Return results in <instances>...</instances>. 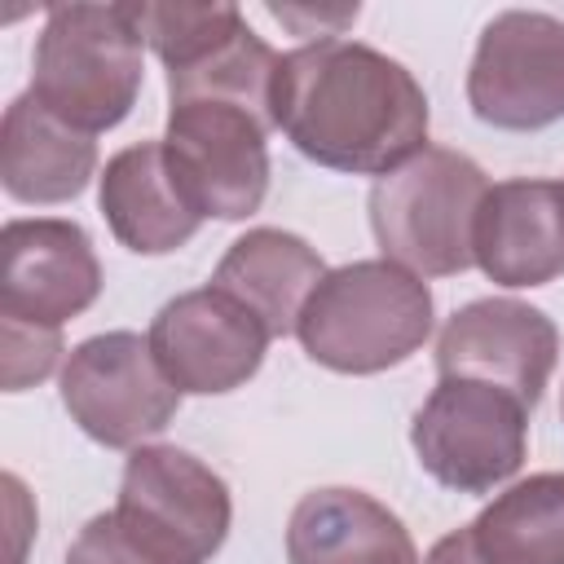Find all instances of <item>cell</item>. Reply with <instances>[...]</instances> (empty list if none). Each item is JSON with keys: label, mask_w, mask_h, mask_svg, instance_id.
Here are the masks:
<instances>
[{"label": "cell", "mask_w": 564, "mask_h": 564, "mask_svg": "<svg viewBox=\"0 0 564 564\" xmlns=\"http://www.w3.org/2000/svg\"><path fill=\"white\" fill-rule=\"evenodd\" d=\"M150 348L163 375L194 397H220L242 388L269 348L264 322L220 286H198L167 300L150 322Z\"/></svg>", "instance_id": "obj_10"}, {"label": "cell", "mask_w": 564, "mask_h": 564, "mask_svg": "<svg viewBox=\"0 0 564 564\" xmlns=\"http://www.w3.org/2000/svg\"><path fill=\"white\" fill-rule=\"evenodd\" d=\"M181 388L163 375L150 339L137 330H106L66 352L62 366V405L106 449H141L159 436L176 410Z\"/></svg>", "instance_id": "obj_6"}, {"label": "cell", "mask_w": 564, "mask_h": 564, "mask_svg": "<svg viewBox=\"0 0 564 564\" xmlns=\"http://www.w3.org/2000/svg\"><path fill=\"white\" fill-rule=\"evenodd\" d=\"M273 115L317 167L388 176L427 150V93L388 53L326 35L282 57Z\"/></svg>", "instance_id": "obj_1"}, {"label": "cell", "mask_w": 564, "mask_h": 564, "mask_svg": "<svg viewBox=\"0 0 564 564\" xmlns=\"http://www.w3.org/2000/svg\"><path fill=\"white\" fill-rule=\"evenodd\" d=\"M295 335L335 375H379L410 361L432 335V291L397 260H352L326 269Z\"/></svg>", "instance_id": "obj_2"}, {"label": "cell", "mask_w": 564, "mask_h": 564, "mask_svg": "<svg viewBox=\"0 0 564 564\" xmlns=\"http://www.w3.org/2000/svg\"><path fill=\"white\" fill-rule=\"evenodd\" d=\"M97 172V141L53 110H44L31 93L13 97L0 123V185L18 203H70Z\"/></svg>", "instance_id": "obj_16"}, {"label": "cell", "mask_w": 564, "mask_h": 564, "mask_svg": "<svg viewBox=\"0 0 564 564\" xmlns=\"http://www.w3.org/2000/svg\"><path fill=\"white\" fill-rule=\"evenodd\" d=\"M467 106L502 132H538L564 119V18L538 9L498 13L467 66Z\"/></svg>", "instance_id": "obj_8"}, {"label": "cell", "mask_w": 564, "mask_h": 564, "mask_svg": "<svg viewBox=\"0 0 564 564\" xmlns=\"http://www.w3.org/2000/svg\"><path fill=\"white\" fill-rule=\"evenodd\" d=\"M97 203L110 234L137 256H167L203 225L167 167L163 141H137L106 159V172L97 176Z\"/></svg>", "instance_id": "obj_15"}, {"label": "cell", "mask_w": 564, "mask_h": 564, "mask_svg": "<svg viewBox=\"0 0 564 564\" xmlns=\"http://www.w3.org/2000/svg\"><path fill=\"white\" fill-rule=\"evenodd\" d=\"M101 295L93 238L62 216L9 220L0 234V317L62 330Z\"/></svg>", "instance_id": "obj_12"}, {"label": "cell", "mask_w": 564, "mask_h": 564, "mask_svg": "<svg viewBox=\"0 0 564 564\" xmlns=\"http://www.w3.org/2000/svg\"><path fill=\"white\" fill-rule=\"evenodd\" d=\"M269 128L216 101H185L167 110V167L194 212L207 220H247L269 194Z\"/></svg>", "instance_id": "obj_9"}, {"label": "cell", "mask_w": 564, "mask_h": 564, "mask_svg": "<svg viewBox=\"0 0 564 564\" xmlns=\"http://www.w3.org/2000/svg\"><path fill=\"white\" fill-rule=\"evenodd\" d=\"M489 176L449 145H427L370 185V229L383 260L419 278H454L476 264V216Z\"/></svg>", "instance_id": "obj_4"}, {"label": "cell", "mask_w": 564, "mask_h": 564, "mask_svg": "<svg viewBox=\"0 0 564 564\" xmlns=\"http://www.w3.org/2000/svg\"><path fill=\"white\" fill-rule=\"evenodd\" d=\"M278 70H282V53H273L242 22L220 44H212L203 57L167 70V97H172V106H185V101L238 106V110L256 115L273 132L278 128V115H273Z\"/></svg>", "instance_id": "obj_19"}, {"label": "cell", "mask_w": 564, "mask_h": 564, "mask_svg": "<svg viewBox=\"0 0 564 564\" xmlns=\"http://www.w3.org/2000/svg\"><path fill=\"white\" fill-rule=\"evenodd\" d=\"M286 564H419V546L379 498L326 485L295 502L286 520Z\"/></svg>", "instance_id": "obj_14"}, {"label": "cell", "mask_w": 564, "mask_h": 564, "mask_svg": "<svg viewBox=\"0 0 564 564\" xmlns=\"http://www.w3.org/2000/svg\"><path fill=\"white\" fill-rule=\"evenodd\" d=\"M467 529L489 564H564V471L507 485Z\"/></svg>", "instance_id": "obj_18"}, {"label": "cell", "mask_w": 564, "mask_h": 564, "mask_svg": "<svg viewBox=\"0 0 564 564\" xmlns=\"http://www.w3.org/2000/svg\"><path fill=\"white\" fill-rule=\"evenodd\" d=\"M141 48L145 40L137 31L132 0L53 4L35 40L26 93L70 128L97 137L123 123L137 106L145 79Z\"/></svg>", "instance_id": "obj_3"}, {"label": "cell", "mask_w": 564, "mask_h": 564, "mask_svg": "<svg viewBox=\"0 0 564 564\" xmlns=\"http://www.w3.org/2000/svg\"><path fill=\"white\" fill-rule=\"evenodd\" d=\"M66 564H176V560H167L163 551H154L150 542H141L119 520V511L110 507V511L93 516L75 533V542L66 546Z\"/></svg>", "instance_id": "obj_21"}, {"label": "cell", "mask_w": 564, "mask_h": 564, "mask_svg": "<svg viewBox=\"0 0 564 564\" xmlns=\"http://www.w3.org/2000/svg\"><path fill=\"white\" fill-rule=\"evenodd\" d=\"M326 278V264L317 247H308L300 234L286 229H247L242 238L229 242L220 256L212 286L234 295L242 308H251L273 339L295 335V322Z\"/></svg>", "instance_id": "obj_17"}, {"label": "cell", "mask_w": 564, "mask_h": 564, "mask_svg": "<svg viewBox=\"0 0 564 564\" xmlns=\"http://www.w3.org/2000/svg\"><path fill=\"white\" fill-rule=\"evenodd\" d=\"M410 445L436 485L454 494H494L524 467L529 405L494 383L441 375L414 410Z\"/></svg>", "instance_id": "obj_5"}, {"label": "cell", "mask_w": 564, "mask_h": 564, "mask_svg": "<svg viewBox=\"0 0 564 564\" xmlns=\"http://www.w3.org/2000/svg\"><path fill=\"white\" fill-rule=\"evenodd\" d=\"M269 13L278 18V22H286V26H295L300 35H313V26H317V35L326 40V22H330V31L335 26H344V22H352L357 18V4H339V9H291V4H269Z\"/></svg>", "instance_id": "obj_23"}, {"label": "cell", "mask_w": 564, "mask_h": 564, "mask_svg": "<svg viewBox=\"0 0 564 564\" xmlns=\"http://www.w3.org/2000/svg\"><path fill=\"white\" fill-rule=\"evenodd\" d=\"M423 564H489V560L480 555V546H476L471 529H454V533H445V538L427 551V560H423Z\"/></svg>", "instance_id": "obj_24"}, {"label": "cell", "mask_w": 564, "mask_h": 564, "mask_svg": "<svg viewBox=\"0 0 564 564\" xmlns=\"http://www.w3.org/2000/svg\"><path fill=\"white\" fill-rule=\"evenodd\" d=\"M560 414H564V405H560Z\"/></svg>", "instance_id": "obj_25"}, {"label": "cell", "mask_w": 564, "mask_h": 564, "mask_svg": "<svg viewBox=\"0 0 564 564\" xmlns=\"http://www.w3.org/2000/svg\"><path fill=\"white\" fill-rule=\"evenodd\" d=\"M476 264L507 291L555 282L564 273V181L511 176L489 185L476 216Z\"/></svg>", "instance_id": "obj_13"}, {"label": "cell", "mask_w": 564, "mask_h": 564, "mask_svg": "<svg viewBox=\"0 0 564 564\" xmlns=\"http://www.w3.org/2000/svg\"><path fill=\"white\" fill-rule=\"evenodd\" d=\"M132 18L141 40L159 53L167 70L203 57L234 26L247 22L238 4H150V0H132Z\"/></svg>", "instance_id": "obj_20"}, {"label": "cell", "mask_w": 564, "mask_h": 564, "mask_svg": "<svg viewBox=\"0 0 564 564\" xmlns=\"http://www.w3.org/2000/svg\"><path fill=\"white\" fill-rule=\"evenodd\" d=\"M0 330H4V388L9 392H22L53 375L57 352H62V330L9 322V317H0Z\"/></svg>", "instance_id": "obj_22"}, {"label": "cell", "mask_w": 564, "mask_h": 564, "mask_svg": "<svg viewBox=\"0 0 564 564\" xmlns=\"http://www.w3.org/2000/svg\"><path fill=\"white\" fill-rule=\"evenodd\" d=\"M119 520L176 564H207L234 520L229 485L189 449L141 445L123 463Z\"/></svg>", "instance_id": "obj_7"}, {"label": "cell", "mask_w": 564, "mask_h": 564, "mask_svg": "<svg viewBox=\"0 0 564 564\" xmlns=\"http://www.w3.org/2000/svg\"><path fill=\"white\" fill-rule=\"evenodd\" d=\"M560 361L555 322L511 295H489L463 304L436 335V370L458 379L494 383L520 397L529 410L538 405L551 370Z\"/></svg>", "instance_id": "obj_11"}]
</instances>
